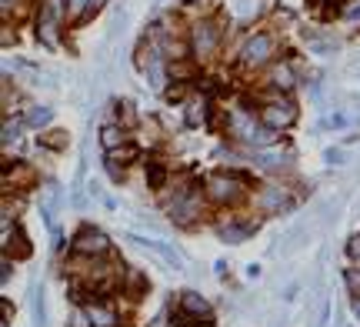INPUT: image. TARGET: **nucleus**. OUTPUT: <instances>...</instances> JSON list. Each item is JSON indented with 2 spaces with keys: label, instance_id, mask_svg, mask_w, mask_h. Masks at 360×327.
<instances>
[{
  "label": "nucleus",
  "instance_id": "f257e3e1",
  "mask_svg": "<svg viewBox=\"0 0 360 327\" xmlns=\"http://www.w3.org/2000/svg\"><path fill=\"white\" fill-rule=\"evenodd\" d=\"M234 131H237V137H244L247 144H260V147L274 144V127H267V124L257 127V120H254L250 114H237V117H234Z\"/></svg>",
  "mask_w": 360,
  "mask_h": 327
},
{
  "label": "nucleus",
  "instance_id": "f03ea898",
  "mask_svg": "<svg viewBox=\"0 0 360 327\" xmlns=\"http://www.w3.org/2000/svg\"><path fill=\"white\" fill-rule=\"evenodd\" d=\"M207 194L217 204H234L240 197V180L230 174H210L207 177Z\"/></svg>",
  "mask_w": 360,
  "mask_h": 327
},
{
  "label": "nucleus",
  "instance_id": "7ed1b4c3",
  "mask_svg": "<svg viewBox=\"0 0 360 327\" xmlns=\"http://www.w3.org/2000/svg\"><path fill=\"white\" fill-rule=\"evenodd\" d=\"M74 250L77 254H87V257H100L111 250V241L104 231H94V227H84V231L74 237Z\"/></svg>",
  "mask_w": 360,
  "mask_h": 327
},
{
  "label": "nucleus",
  "instance_id": "20e7f679",
  "mask_svg": "<svg viewBox=\"0 0 360 327\" xmlns=\"http://www.w3.org/2000/svg\"><path fill=\"white\" fill-rule=\"evenodd\" d=\"M294 117H297L294 104L277 100V104H270V107H264V111H260V124L274 127V131H281V127H287V124H294Z\"/></svg>",
  "mask_w": 360,
  "mask_h": 327
},
{
  "label": "nucleus",
  "instance_id": "39448f33",
  "mask_svg": "<svg viewBox=\"0 0 360 327\" xmlns=\"http://www.w3.org/2000/svg\"><path fill=\"white\" fill-rule=\"evenodd\" d=\"M171 214H173V221H180V224H190V221L200 214V200H197V191L180 194V197H177V200L171 204Z\"/></svg>",
  "mask_w": 360,
  "mask_h": 327
},
{
  "label": "nucleus",
  "instance_id": "423d86ee",
  "mask_svg": "<svg viewBox=\"0 0 360 327\" xmlns=\"http://www.w3.org/2000/svg\"><path fill=\"white\" fill-rule=\"evenodd\" d=\"M127 241H131V244H137V247L157 250V254H160V257H164V261H167L173 270H184V261H180V254H177V250H171L167 244H164V241H147V237H137V234H127Z\"/></svg>",
  "mask_w": 360,
  "mask_h": 327
},
{
  "label": "nucleus",
  "instance_id": "0eeeda50",
  "mask_svg": "<svg viewBox=\"0 0 360 327\" xmlns=\"http://www.w3.org/2000/svg\"><path fill=\"white\" fill-rule=\"evenodd\" d=\"M270 54H274V40L267 37V34H257V37L247 40V47H244V60H247V64H267Z\"/></svg>",
  "mask_w": 360,
  "mask_h": 327
},
{
  "label": "nucleus",
  "instance_id": "6e6552de",
  "mask_svg": "<svg viewBox=\"0 0 360 327\" xmlns=\"http://www.w3.org/2000/svg\"><path fill=\"white\" fill-rule=\"evenodd\" d=\"M214 47H217V30H214V24H197V27H193V50H197L200 57H207Z\"/></svg>",
  "mask_w": 360,
  "mask_h": 327
},
{
  "label": "nucleus",
  "instance_id": "1a4fd4ad",
  "mask_svg": "<svg viewBox=\"0 0 360 327\" xmlns=\"http://www.w3.org/2000/svg\"><path fill=\"white\" fill-rule=\"evenodd\" d=\"M37 30H40V40H44L47 47H57V20H54V10H50V7L40 10Z\"/></svg>",
  "mask_w": 360,
  "mask_h": 327
},
{
  "label": "nucleus",
  "instance_id": "9d476101",
  "mask_svg": "<svg viewBox=\"0 0 360 327\" xmlns=\"http://www.w3.org/2000/svg\"><path fill=\"white\" fill-rule=\"evenodd\" d=\"M87 317L94 327H117V310L107 308V304H87Z\"/></svg>",
  "mask_w": 360,
  "mask_h": 327
},
{
  "label": "nucleus",
  "instance_id": "9b49d317",
  "mask_svg": "<svg viewBox=\"0 0 360 327\" xmlns=\"http://www.w3.org/2000/svg\"><path fill=\"white\" fill-rule=\"evenodd\" d=\"M287 207V194L281 191V187H267L264 194H260V211L267 214H281Z\"/></svg>",
  "mask_w": 360,
  "mask_h": 327
},
{
  "label": "nucleus",
  "instance_id": "f8f14e48",
  "mask_svg": "<svg viewBox=\"0 0 360 327\" xmlns=\"http://www.w3.org/2000/svg\"><path fill=\"white\" fill-rule=\"evenodd\" d=\"M180 308L187 310L190 317H210V304L200 294H184V297H180Z\"/></svg>",
  "mask_w": 360,
  "mask_h": 327
},
{
  "label": "nucleus",
  "instance_id": "ddd939ff",
  "mask_svg": "<svg viewBox=\"0 0 360 327\" xmlns=\"http://www.w3.org/2000/svg\"><path fill=\"white\" fill-rule=\"evenodd\" d=\"M7 250H10V254H17L20 261H27V257H30V241H27V234L20 231V227L7 234Z\"/></svg>",
  "mask_w": 360,
  "mask_h": 327
},
{
  "label": "nucleus",
  "instance_id": "4468645a",
  "mask_svg": "<svg viewBox=\"0 0 360 327\" xmlns=\"http://www.w3.org/2000/svg\"><path fill=\"white\" fill-rule=\"evenodd\" d=\"M124 140H127V137H124V131H120V127H114V124H107V127L100 131V144H104L107 151H117V147H124Z\"/></svg>",
  "mask_w": 360,
  "mask_h": 327
},
{
  "label": "nucleus",
  "instance_id": "2eb2a0df",
  "mask_svg": "<svg viewBox=\"0 0 360 327\" xmlns=\"http://www.w3.org/2000/svg\"><path fill=\"white\" fill-rule=\"evenodd\" d=\"M250 234H254V224H234V227H224L220 237H224L227 244H240V241H247Z\"/></svg>",
  "mask_w": 360,
  "mask_h": 327
},
{
  "label": "nucleus",
  "instance_id": "dca6fc26",
  "mask_svg": "<svg viewBox=\"0 0 360 327\" xmlns=\"http://www.w3.org/2000/svg\"><path fill=\"white\" fill-rule=\"evenodd\" d=\"M207 120V100H190L187 104V124L190 127H200Z\"/></svg>",
  "mask_w": 360,
  "mask_h": 327
},
{
  "label": "nucleus",
  "instance_id": "f3484780",
  "mask_svg": "<svg viewBox=\"0 0 360 327\" xmlns=\"http://www.w3.org/2000/svg\"><path fill=\"white\" fill-rule=\"evenodd\" d=\"M274 87H281V91H290L294 87V71L281 64V67H274Z\"/></svg>",
  "mask_w": 360,
  "mask_h": 327
},
{
  "label": "nucleus",
  "instance_id": "a211bd4d",
  "mask_svg": "<svg viewBox=\"0 0 360 327\" xmlns=\"http://www.w3.org/2000/svg\"><path fill=\"white\" fill-rule=\"evenodd\" d=\"M40 147H50V151H64V147H67V134H64V131H54V134L40 137Z\"/></svg>",
  "mask_w": 360,
  "mask_h": 327
},
{
  "label": "nucleus",
  "instance_id": "6ab92c4d",
  "mask_svg": "<svg viewBox=\"0 0 360 327\" xmlns=\"http://www.w3.org/2000/svg\"><path fill=\"white\" fill-rule=\"evenodd\" d=\"M164 180H167V171H164L160 164H151V167H147V184H151L153 191H160Z\"/></svg>",
  "mask_w": 360,
  "mask_h": 327
},
{
  "label": "nucleus",
  "instance_id": "aec40b11",
  "mask_svg": "<svg viewBox=\"0 0 360 327\" xmlns=\"http://www.w3.org/2000/svg\"><path fill=\"white\" fill-rule=\"evenodd\" d=\"M137 157V147H117V151H107V164H127V160H133Z\"/></svg>",
  "mask_w": 360,
  "mask_h": 327
},
{
  "label": "nucleus",
  "instance_id": "412c9836",
  "mask_svg": "<svg viewBox=\"0 0 360 327\" xmlns=\"http://www.w3.org/2000/svg\"><path fill=\"white\" fill-rule=\"evenodd\" d=\"M171 77H177V80L193 77V64H187V60H173V64H171Z\"/></svg>",
  "mask_w": 360,
  "mask_h": 327
},
{
  "label": "nucleus",
  "instance_id": "4be33fe9",
  "mask_svg": "<svg viewBox=\"0 0 360 327\" xmlns=\"http://www.w3.org/2000/svg\"><path fill=\"white\" fill-rule=\"evenodd\" d=\"M257 164H260L264 171H281V167H287L281 154H260V157H257Z\"/></svg>",
  "mask_w": 360,
  "mask_h": 327
},
{
  "label": "nucleus",
  "instance_id": "5701e85b",
  "mask_svg": "<svg viewBox=\"0 0 360 327\" xmlns=\"http://www.w3.org/2000/svg\"><path fill=\"white\" fill-rule=\"evenodd\" d=\"M47 120H50V111L47 107H30V114H27V124L30 127H44Z\"/></svg>",
  "mask_w": 360,
  "mask_h": 327
},
{
  "label": "nucleus",
  "instance_id": "b1692460",
  "mask_svg": "<svg viewBox=\"0 0 360 327\" xmlns=\"http://www.w3.org/2000/svg\"><path fill=\"white\" fill-rule=\"evenodd\" d=\"M14 140H20V127H14V120H7V124H3V144L10 147Z\"/></svg>",
  "mask_w": 360,
  "mask_h": 327
},
{
  "label": "nucleus",
  "instance_id": "393cba45",
  "mask_svg": "<svg viewBox=\"0 0 360 327\" xmlns=\"http://www.w3.org/2000/svg\"><path fill=\"white\" fill-rule=\"evenodd\" d=\"M173 327H210V324H204V317H187V314H180V317L173 321Z\"/></svg>",
  "mask_w": 360,
  "mask_h": 327
},
{
  "label": "nucleus",
  "instance_id": "a878e982",
  "mask_svg": "<svg viewBox=\"0 0 360 327\" xmlns=\"http://www.w3.org/2000/svg\"><path fill=\"white\" fill-rule=\"evenodd\" d=\"M147 74H151L153 87H157V91H160V87H164V67H160V64H153V67H151V71H147Z\"/></svg>",
  "mask_w": 360,
  "mask_h": 327
},
{
  "label": "nucleus",
  "instance_id": "bb28decb",
  "mask_svg": "<svg viewBox=\"0 0 360 327\" xmlns=\"http://www.w3.org/2000/svg\"><path fill=\"white\" fill-rule=\"evenodd\" d=\"M347 254H350L354 261H360V234H354V237H350V244H347Z\"/></svg>",
  "mask_w": 360,
  "mask_h": 327
},
{
  "label": "nucleus",
  "instance_id": "cd10ccee",
  "mask_svg": "<svg viewBox=\"0 0 360 327\" xmlns=\"http://www.w3.org/2000/svg\"><path fill=\"white\" fill-rule=\"evenodd\" d=\"M87 3H91V0H67V7H70V14H77V17H80V14L87 10Z\"/></svg>",
  "mask_w": 360,
  "mask_h": 327
},
{
  "label": "nucleus",
  "instance_id": "c85d7f7f",
  "mask_svg": "<svg viewBox=\"0 0 360 327\" xmlns=\"http://www.w3.org/2000/svg\"><path fill=\"white\" fill-rule=\"evenodd\" d=\"M117 114H120V120H127V124H133V114H131V104H117Z\"/></svg>",
  "mask_w": 360,
  "mask_h": 327
},
{
  "label": "nucleus",
  "instance_id": "c756f323",
  "mask_svg": "<svg viewBox=\"0 0 360 327\" xmlns=\"http://www.w3.org/2000/svg\"><path fill=\"white\" fill-rule=\"evenodd\" d=\"M10 317H14V308H10V301H3V324H10Z\"/></svg>",
  "mask_w": 360,
  "mask_h": 327
},
{
  "label": "nucleus",
  "instance_id": "7c9ffc66",
  "mask_svg": "<svg viewBox=\"0 0 360 327\" xmlns=\"http://www.w3.org/2000/svg\"><path fill=\"white\" fill-rule=\"evenodd\" d=\"M167 100H184V87H177V91H167Z\"/></svg>",
  "mask_w": 360,
  "mask_h": 327
},
{
  "label": "nucleus",
  "instance_id": "2f4dec72",
  "mask_svg": "<svg viewBox=\"0 0 360 327\" xmlns=\"http://www.w3.org/2000/svg\"><path fill=\"white\" fill-rule=\"evenodd\" d=\"M347 17H350V20H360V7H354V10H347Z\"/></svg>",
  "mask_w": 360,
  "mask_h": 327
},
{
  "label": "nucleus",
  "instance_id": "473e14b6",
  "mask_svg": "<svg viewBox=\"0 0 360 327\" xmlns=\"http://www.w3.org/2000/svg\"><path fill=\"white\" fill-rule=\"evenodd\" d=\"M10 3H14V0H3V7H10Z\"/></svg>",
  "mask_w": 360,
  "mask_h": 327
},
{
  "label": "nucleus",
  "instance_id": "72a5a7b5",
  "mask_svg": "<svg viewBox=\"0 0 360 327\" xmlns=\"http://www.w3.org/2000/svg\"><path fill=\"white\" fill-rule=\"evenodd\" d=\"M354 310H357V317H360V304H357V308H354Z\"/></svg>",
  "mask_w": 360,
  "mask_h": 327
}]
</instances>
